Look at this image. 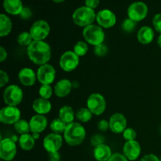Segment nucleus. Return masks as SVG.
<instances>
[{
    "mask_svg": "<svg viewBox=\"0 0 161 161\" xmlns=\"http://www.w3.org/2000/svg\"><path fill=\"white\" fill-rule=\"evenodd\" d=\"M27 54L31 61L37 65L47 64L51 58V48L45 41H36L27 47Z\"/></svg>",
    "mask_w": 161,
    "mask_h": 161,
    "instance_id": "1",
    "label": "nucleus"
},
{
    "mask_svg": "<svg viewBox=\"0 0 161 161\" xmlns=\"http://www.w3.org/2000/svg\"><path fill=\"white\" fill-rule=\"evenodd\" d=\"M86 138V130L83 125L77 122L67 124L64 132V139L70 146H76L81 144Z\"/></svg>",
    "mask_w": 161,
    "mask_h": 161,
    "instance_id": "2",
    "label": "nucleus"
},
{
    "mask_svg": "<svg viewBox=\"0 0 161 161\" xmlns=\"http://www.w3.org/2000/svg\"><path fill=\"white\" fill-rule=\"evenodd\" d=\"M97 14L94 9H91L87 6H81L74 11L72 14V20L74 24L79 27H86L93 25V22L96 20Z\"/></svg>",
    "mask_w": 161,
    "mask_h": 161,
    "instance_id": "3",
    "label": "nucleus"
},
{
    "mask_svg": "<svg viewBox=\"0 0 161 161\" xmlns=\"http://www.w3.org/2000/svg\"><path fill=\"white\" fill-rule=\"evenodd\" d=\"M83 36L85 42L93 46L103 43L105 35L102 27L96 25H91L83 28Z\"/></svg>",
    "mask_w": 161,
    "mask_h": 161,
    "instance_id": "4",
    "label": "nucleus"
},
{
    "mask_svg": "<svg viewBox=\"0 0 161 161\" xmlns=\"http://www.w3.org/2000/svg\"><path fill=\"white\" fill-rule=\"evenodd\" d=\"M23 91L17 85H9L3 92V100L9 106H17L23 100Z\"/></svg>",
    "mask_w": 161,
    "mask_h": 161,
    "instance_id": "5",
    "label": "nucleus"
},
{
    "mask_svg": "<svg viewBox=\"0 0 161 161\" xmlns=\"http://www.w3.org/2000/svg\"><path fill=\"white\" fill-rule=\"evenodd\" d=\"M86 108L93 115L100 116L106 109V101L101 94L94 93L91 94L86 100Z\"/></svg>",
    "mask_w": 161,
    "mask_h": 161,
    "instance_id": "6",
    "label": "nucleus"
},
{
    "mask_svg": "<svg viewBox=\"0 0 161 161\" xmlns=\"http://www.w3.org/2000/svg\"><path fill=\"white\" fill-rule=\"evenodd\" d=\"M80 64V57L74 51H66L60 58L59 65L63 71L70 72L77 69Z\"/></svg>",
    "mask_w": 161,
    "mask_h": 161,
    "instance_id": "7",
    "label": "nucleus"
},
{
    "mask_svg": "<svg viewBox=\"0 0 161 161\" xmlns=\"http://www.w3.org/2000/svg\"><path fill=\"white\" fill-rule=\"evenodd\" d=\"M147 5L142 2H135L130 4L127 9L128 18L135 22L144 20L148 14Z\"/></svg>",
    "mask_w": 161,
    "mask_h": 161,
    "instance_id": "8",
    "label": "nucleus"
},
{
    "mask_svg": "<svg viewBox=\"0 0 161 161\" xmlns=\"http://www.w3.org/2000/svg\"><path fill=\"white\" fill-rule=\"evenodd\" d=\"M50 31V25L44 20H36L30 28V34L32 36L33 40L44 41L49 36Z\"/></svg>",
    "mask_w": 161,
    "mask_h": 161,
    "instance_id": "9",
    "label": "nucleus"
},
{
    "mask_svg": "<svg viewBox=\"0 0 161 161\" xmlns=\"http://www.w3.org/2000/svg\"><path fill=\"white\" fill-rule=\"evenodd\" d=\"M17 154V146L11 138H6L0 142V158L4 161L14 160Z\"/></svg>",
    "mask_w": 161,
    "mask_h": 161,
    "instance_id": "10",
    "label": "nucleus"
},
{
    "mask_svg": "<svg viewBox=\"0 0 161 161\" xmlns=\"http://www.w3.org/2000/svg\"><path fill=\"white\" fill-rule=\"evenodd\" d=\"M37 80L42 85H50L56 78V70L50 64L39 66L37 71Z\"/></svg>",
    "mask_w": 161,
    "mask_h": 161,
    "instance_id": "11",
    "label": "nucleus"
},
{
    "mask_svg": "<svg viewBox=\"0 0 161 161\" xmlns=\"http://www.w3.org/2000/svg\"><path fill=\"white\" fill-rule=\"evenodd\" d=\"M20 119V110L17 106L4 107L0 111V122L4 124H14Z\"/></svg>",
    "mask_w": 161,
    "mask_h": 161,
    "instance_id": "12",
    "label": "nucleus"
},
{
    "mask_svg": "<svg viewBox=\"0 0 161 161\" xmlns=\"http://www.w3.org/2000/svg\"><path fill=\"white\" fill-rule=\"evenodd\" d=\"M63 144V138L61 135L50 133L43 139V148L48 153L58 152Z\"/></svg>",
    "mask_w": 161,
    "mask_h": 161,
    "instance_id": "13",
    "label": "nucleus"
},
{
    "mask_svg": "<svg viewBox=\"0 0 161 161\" xmlns=\"http://www.w3.org/2000/svg\"><path fill=\"white\" fill-rule=\"evenodd\" d=\"M97 25L104 28H110L116 23V17L114 13L108 9L99 11L96 16Z\"/></svg>",
    "mask_w": 161,
    "mask_h": 161,
    "instance_id": "14",
    "label": "nucleus"
},
{
    "mask_svg": "<svg viewBox=\"0 0 161 161\" xmlns=\"http://www.w3.org/2000/svg\"><path fill=\"white\" fill-rule=\"evenodd\" d=\"M109 129L113 133L123 134L124 130L127 128V120L125 116L122 113H114L110 117Z\"/></svg>",
    "mask_w": 161,
    "mask_h": 161,
    "instance_id": "15",
    "label": "nucleus"
},
{
    "mask_svg": "<svg viewBox=\"0 0 161 161\" xmlns=\"http://www.w3.org/2000/svg\"><path fill=\"white\" fill-rule=\"evenodd\" d=\"M141 151V146L136 140L126 142L123 147V154L130 161L136 160L139 157Z\"/></svg>",
    "mask_w": 161,
    "mask_h": 161,
    "instance_id": "16",
    "label": "nucleus"
},
{
    "mask_svg": "<svg viewBox=\"0 0 161 161\" xmlns=\"http://www.w3.org/2000/svg\"><path fill=\"white\" fill-rule=\"evenodd\" d=\"M48 125L47 117L43 115H35L29 121L30 130L31 133H42Z\"/></svg>",
    "mask_w": 161,
    "mask_h": 161,
    "instance_id": "17",
    "label": "nucleus"
},
{
    "mask_svg": "<svg viewBox=\"0 0 161 161\" xmlns=\"http://www.w3.org/2000/svg\"><path fill=\"white\" fill-rule=\"evenodd\" d=\"M18 78L22 85L25 86H31L36 83L37 74L30 68H24L19 72Z\"/></svg>",
    "mask_w": 161,
    "mask_h": 161,
    "instance_id": "18",
    "label": "nucleus"
},
{
    "mask_svg": "<svg viewBox=\"0 0 161 161\" xmlns=\"http://www.w3.org/2000/svg\"><path fill=\"white\" fill-rule=\"evenodd\" d=\"M72 88V83L68 79H62L55 84L54 94L58 97H64L70 94Z\"/></svg>",
    "mask_w": 161,
    "mask_h": 161,
    "instance_id": "19",
    "label": "nucleus"
},
{
    "mask_svg": "<svg viewBox=\"0 0 161 161\" xmlns=\"http://www.w3.org/2000/svg\"><path fill=\"white\" fill-rule=\"evenodd\" d=\"M154 36H155L154 31L151 27L143 26L138 30L137 39L138 42L142 45H148L153 41Z\"/></svg>",
    "mask_w": 161,
    "mask_h": 161,
    "instance_id": "20",
    "label": "nucleus"
},
{
    "mask_svg": "<svg viewBox=\"0 0 161 161\" xmlns=\"http://www.w3.org/2000/svg\"><path fill=\"white\" fill-rule=\"evenodd\" d=\"M32 108L37 114L44 116L50 112L52 108V104L47 99L39 97L33 102Z\"/></svg>",
    "mask_w": 161,
    "mask_h": 161,
    "instance_id": "21",
    "label": "nucleus"
},
{
    "mask_svg": "<svg viewBox=\"0 0 161 161\" xmlns=\"http://www.w3.org/2000/svg\"><path fill=\"white\" fill-rule=\"evenodd\" d=\"M3 8L7 14L20 15L24 6L21 0H3Z\"/></svg>",
    "mask_w": 161,
    "mask_h": 161,
    "instance_id": "22",
    "label": "nucleus"
},
{
    "mask_svg": "<svg viewBox=\"0 0 161 161\" xmlns=\"http://www.w3.org/2000/svg\"><path fill=\"white\" fill-rule=\"evenodd\" d=\"M112 155L111 149L107 145L102 144L94 147V157L96 160L108 161Z\"/></svg>",
    "mask_w": 161,
    "mask_h": 161,
    "instance_id": "23",
    "label": "nucleus"
},
{
    "mask_svg": "<svg viewBox=\"0 0 161 161\" xmlns=\"http://www.w3.org/2000/svg\"><path fill=\"white\" fill-rule=\"evenodd\" d=\"M13 24L10 18L6 14L0 15V36L4 37L8 36L12 31Z\"/></svg>",
    "mask_w": 161,
    "mask_h": 161,
    "instance_id": "24",
    "label": "nucleus"
},
{
    "mask_svg": "<svg viewBox=\"0 0 161 161\" xmlns=\"http://www.w3.org/2000/svg\"><path fill=\"white\" fill-rule=\"evenodd\" d=\"M75 113L73 108L69 105H64L61 107L59 110V118L64 121L65 124H69L74 122Z\"/></svg>",
    "mask_w": 161,
    "mask_h": 161,
    "instance_id": "25",
    "label": "nucleus"
},
{
    "mask_svg": "<svg viewBox=\"0 0 161 161\" xmlns=\"http://www.w3.org/2000/svg\"><path fill=\"white\" fill-rule=\"evenodd\" d=\"M19 146L23 150L30 151L34 148L36 144V140L33 138L32 135L30 134L20 135L19 138Z\"/></svg>",
    "mask_w": 161,
    "mask_h": 161,
    "instance_id": "26",
    "label": "nucleus"
},
{
    "mask_svg": "<svg viewBox=\"0 0 161 161\" xmlns=\"http://www.w3.org/2000/svg\"><path fill=\"white\" fill-rule=\"evenodd\" d=\"M50 127V130L53 131V133L61 135V134H64L66 127H67V124L61 120L60 118H56V119H53L52 120Z\"/></svg>",
    "mask_w": 161,
    "mask_h": 161,
    "instance_id": "27",
    "label": "nucleus"
},
{
    "mask_svg": "<svg viewBox=\"0 0 161 161\" xmlns=\"http://www.w3.org/2000/svg\"><path fill=\"white\" fill-rule=\"evenodd\" d=\"M14 127L16 131L18 134H20V135H25V134H29V132L31 131L29 122H27L25 119H20L14 124Z\"/></svg>",
    "mask_w": 161,
    "mask_h": 161,
    "instance_id": "28",
    "label": "nucleus"
},
{
    "mask_svg": "<svg viewBox=\"0 0 161 161\" xmlns=\"http://www.w3.org/2000/svg\"><path fill=\"white\" fill-rule=\"evenodd\" d=\"M93 114L87 108H81L75 113V118L82 123H87L92 119Z\"/></svg>",
    "mask_w": 161,
    "mask_h": 161,
    "instance_id": "29",
    "label": "nucleus"
},
{
    "mask_svg": "<svg viewBox=\"0 0 161 161\" xmlns=\"http://www.w3.org/2000/svg\"><path fill=\"white\" fill-rule=\"evenodd\" d=\"M17 41L19 45L25 46V47H28L33 42V39L30 32L24 31V32H21L20 34L18 35L17 38Z\"/></svg>",
    "mask_w": 161,
    "mask_h": 161,
    "instance_id": "30",
    "label": "nucleus"
},
{
    "mask_svg": "<svg viewBox=\"0 0 161 161\" xmlns=\"http://www.w3.org/2000/svg\"><path fill=\"white\" fill-rule=\"evenodd\" d=\"M88 44L84 41H79L75 44L73 47V51L79 57H83L88 52Z\"/></svg>",
    "mask_w": 161,
    "mask_h": 161,
    "instance_id": "31",
    "label": "nucleus"
},
{
    "mask_svg": "<svg viewBox=\"0 0 161 161\" xmlns=\"http://www.w3.org/2000/svg\"><path fill=\"white\" fill-rule=\"evenodd\" d=\"M39 94L40 97L49 100L53 94V89L50 85H42L39 90Z\"/></svg>",
    "mask_w": 161,
    "mask_h": 161,
    "instance_id": "32",
    "label": "nucleus"
},
{
    "mask_svg": "<svg viewBox=\"0 0 161 161\" xmlns=\"http://www.w3.org/2000/svg\"><path fill=\"white\" fill-rule=\"evenodd\" d=\"M136 24L137 22L130 20V18H127L123 21L121 27H122V29L124 31H126L127 33H130L132 32L135 29V28H136Z\"/></svg>",
    "mask_w": 161,
    "mask_h": 161,
    "instance_id": "33",
    "label": "nucleus"
},
{
    "mask_svg": "<svg viewBox=\"0 0 161 161\" xmlns=\"http://www.w3.org/2000/svg\"><path fill=\"white\" fill-rule=\"evenodd\" d=\"M123 137H124V140L127 142L134 141V140L136 139L137 133L135 129L131 128V127H128L124 131Z\"/></svg>",
    "mask_w": 161,
    "mask_h": 161,
    "instance_id": "34",
    "label": "nucleus"
},
{
    "mask_svg": "<svg viewBox=\"0 0 161 161\" xmlns=\"http://www.w3.org/2000/svg\"><path fill=\"white\" fill-rule=\"evenodd\" d=\"M94 53H95L96 56L97 57H103L105 56V54L108 52V47L104 43H101L99 45H97L94 47Z\"/></svg>",
    "mask_w": 161,
    "mask_h": 161,
    "instance_id": "35",
    "label": "nucleus"
},
{
    "mask_svg": "<svg viewBox=\"0 0 161 161\" xmlns=\"http://www.w3.org/2000/svg\"><path fill=\"white\" fill-rule=\"evenodd\" d=\"M153 25L154 29L161 34V14H157L154 16L153 19Z\"/></svg>",
    "mask_w": 161,
    "mask_h": 161,
    "instance_id": "36",
    "label": "nucleus"
},
{
    "mask_svg": "<svg viewBox=\"0 0 161 161\" xmlns=\"http://www.w3.org/2000/svg\"><path fill=\"white\" fill-rule=\"evenodd\" d=\"M9 80V78L7 72H6L3 70L0 71V87H3L5 85L7 84Z\"/></svg>",
    "mask_w": 161,
    "mask_h": 161,
    "instance_id": "37",
    "label": "nucleus"
},
{
    "mask_svg": "<svg viewBox=\"0 0 161 161\" xmlns=\"http://www.w3.org/2000/svg\"><path fill=\"white\" fill-rule=\"evenodd\" d=\"M91 142V145H92L93 146L96 147V146H99V145L104 144V138L102 135H94V136L92 137Z\"/></svg>",
    "mask_w": 161,
    "mask_h": 161,
    "instance_id": "38",
    "label": "nucleus"
},
{
    "mask_svg": "<svg viewBox=\"0 0 161 161\" xmlns=\"http://www.w3.org/2000/svg\"><path fill=\"white\" fill-rule=\"evenodd\" d=\"M108 161H128V159L124 155V154L116 153L111 156Z\"/></svg>",
    "mask_w": 161,
    "mask_h": 161,
    "instance_id": "39",
    "label": "nucleus"
},
{
    "mask_svg": "<svg viewBox=\"0 0 161 161\" xmlns=\"http://www.w3.org/2000/svg\"><path fill=\"white\" fill-rule=\"evenodd\" d=\"M108 128H109V123L107 120H105V119H102V120L99 121L98 124H97V129H98L100 131L105 132L106 131Z\"/></svg>",
    "mask_w": 161,
    "mask_h": 161,
    "instance_id": "40",
    "label": "nucleus"
},
{
    "mask_svg": "<svg viewBox=\"0 0 161 161\" xmlns=\"http://www.w3.org/2000/svg\"><path fill=\"white\" fill-rule=\"evenodd\" d=\"M20 16L22 19H24V20H28V19L31 18V16H32V12H31V10L30 9V8L24 7L23 10L20 13Z\"/></svg>",
    "mask_w": 161,
    "mask_h": 161,
    "instance_id": "41",
    "label": "nucleus"
},
{
    "mask_svg": "<svg viewBox=\"0 0 161 161\" xmlns=\"http://www.w3.org/2000/svg\"><path fill=\"white\" fill-rule=\"evenodd\" d=\"M100 0H85V5L91 9H94L98 6Z\"/></svg>",
    "mask_w": 161,
    "mask_h": 161,
    "instance_id": "42",
    "label": "nucleus"
},
{
    "mask_svg": "<svg viewBox=\"0 0 161 161\" xmlns=\"http://www.w3.org/2000/svg\"><path fill=\"white\" fill-rule=\"evenodd\" d=\"M140 161H160V159L157 157V156H156L155 154H147V155L144 156L140 160Z\"/></svg>",
    "mask_w": 161,
    "mask_h": 161,
    "instance_id": "43",
    "label": "nucleus"
},
{
    "mask_svg": "<svg viewBox=\"0 0 161 161\" xmlns=\"http://www.w3.org/2000/svg\"><path fill=\"white\" fill-rule=\"evenodd\" d=\"M49 160L50 161H60L61 160V155L58 152L50 153H49Z\"/></svg>",
    "mask_w": 161,
    "mask_h": 161,
    "instance_id": "44",
    "label": "nucleus"
},
{
    "mask_svg": "<svg viewBox=\"0 0 161 161\" xmlns=\"http://www.w3.org/2000/svg\"><path fill=\"white\" fill-rule=\"evenodd\" d=\"M7 58V52L3 47H0V61L3 62Z\"/></svg>",
    "mask_w": 161,
    "mask_h": 161,
    "instance_id": "45",
    "label": "nucleus"
},
{
    "mask_svg": "<svg viewBox=\"0 0 161 161\" xmlns=\"http://www.w3.org/2000/svg\"><path fill=\"white\" fill-rule=\"evenodd\" d=\"M31 135L35 138V140L39 139V133H31Z\"/></svg>",
    "mask_w": 161,
    "mask_h": 161,
    "instance_id": "46",
    "label": "nucleus"
},
{
    "mask_svg": "<svg viewBox=\"0 0 161 161\" xmlns=\"http://www.w3.org/2000/svg\"><path fill=\"white\" fill-rule=\"evenodd\" d=\"M157 44H158L159 47L161 48V34L159 36L158 39H157Z\"/></svg>",
    "mask_w": 161,
    "mask_h": 161,
    "instance_id": "47",
    "label": "nucleus"
},
{
    "mask_svg": "<svg viewBox=\"0 0 161 161\" xmlns=\"http://www.w3.org/2000/svg\"><path fill=\"white\" fill-rule=\"evenodd\" d=\"M53 1L56 3H62V2H64V0H53Z\"/></svg>",
    "mask_w": 161,
    "mask_h": 161,
    "instance_id": "48",
    "label": "nucleus"
}]
</instances>
